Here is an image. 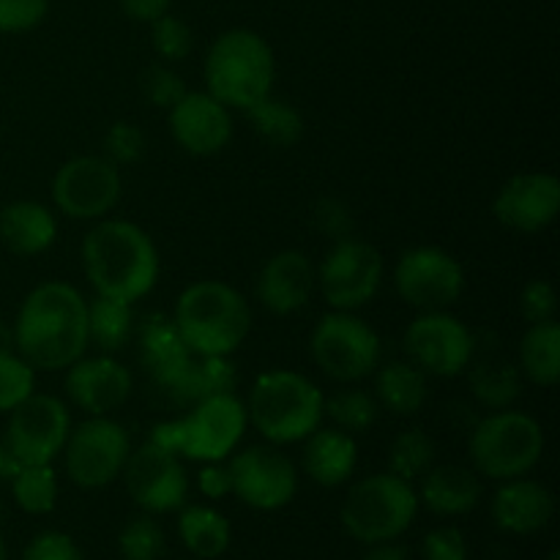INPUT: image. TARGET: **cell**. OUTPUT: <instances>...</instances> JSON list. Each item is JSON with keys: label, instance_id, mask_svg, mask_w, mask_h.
Listing matches in <instances>:
<instances>
[{"label": "cell", "instance_id": "15", "mask_svg": "<svg viewBox=\"0 0 560 560\" xmlns=\"http://www.w3.org/2000/svg\"><path fill=\"white\" fill-rule=\"evenodd\" d=\"M246 427V405L235 394L200 399L180 419V459L224 463L238 448Z\"/></svg>", "mask_w": 560, "mask_h": 560}, {"label": "cell", "instance_id": "46", "mask_svg": "<svg viewBox=\"0 0 560 560\" xmlns=\"http://www.w3.org/2000/svg\"><path fill=\"white\" fill-rule=\"evenodd\" d=\"M424 560H468V541L457 528H435L421 541Z\"/></svg>", "mask_w": 560, "mask_h": 560}, {"label": "cell", "instance_id": "5", "mask_svg": "<svg viewBox=\"0 0 560 560\" xmlns=\"http://www.w3.org/2000/svg\"><path fill=\"white\" fill-rule=\"evenodd\" d=\"M206 88L228 109H246L271 96L277 58L266 38L249 27H230L213 38L202 66Z\"/></svg>", "mask_w": 560, "mask_h": 560}, {"label": "cell", "instance_id": "11", "mask_svg": "<svg viewBox=\"0 0 560 560\" xmlns=\"http://www.w3.org/2000/svg\"><path fill=\"white\" fill-rule=\"evenodd\" d=\"M317 284L331 310L355 312L370 304L383 284V255L361 238L334 241L317 268Z\"/></svg>", "mask_w": 560, "mask_h": 560}, {"label": "cell", "instance_id": "34", "mask_svg": "<svg viewBox=\"0 0 560 560\" xmlns=\"http://www.w3.org/2000/svg\"><path fill=\"white\" fill-rule=\"evenodd\" d=\"M14 503L25 514H49L58 503V476L52 465H25L11 481Z\"/></svg>", "mask_w": 560, "mask_h": 560}, {"label": "cell", "instance_id": "47", "mask_svg": "<svg viewBox=\"0 0 560 560\" xmlns=\"http://www.w3.org/2000/svg\"><path fill=\"white\" fill-rule=\"evenodd\" d=\"M197 485H200V492L211 501H222L233 492V481H230L228 465L222 463H206V468L197 474Z\"/></svg>", "mask_w": 560, "mask_h": 560}, {"label": "cell", "instance_id": "8", "mask_svg": "<svg viewBox=\"0 0 560 560\" xmlns=\"http://www.w3.org/2000/svg\"><path fill=\"white\" fill-rule=\"evenodd\" d=\"M310 353L326 377L359 383L381 366L383 345L375 328L355 312L331 310L312 328Z\"/></svg>", "mask_w": 560, "mask_h": 560}, {"label": "cell", "instance_id": "24", "mask_svg": "<svg viewBox=\"0 0 560 560\" xmlns=\"http://www.w3.org/2000/svg\"><path fill=\"white\" fill-rule=\"evenodd\" d=\"M304 443V474L320 487H342L359 465V446L353 435L339 427H317Z\"/></svg>", "mask_w": 560, "mask_h": 560}, {"label": "cell", "instance_id": "27", "mask_svg": "<svg viewBox=\"0 0 560 560\" xmlns=\"http://www.w3.org/2000/svg\"><path fill=\"white\" fill-rule=\"evenodd\" d=\"M375 399L381 408L394 416H416L430 399L427 375L410 361H392L377 366L375 372Z\"/></svg>", "mask_w": 560, "mask_h": 560}, {"label": "cell", "instance_id": "9", "mask_svg": "<svg viewBox=\"0 0 560 560\" xmlns=\"http://www.w3.org/2000/svg\"><path fill=\"white\" fill-rule=\"evenodd\" d=\"M71 430L69 408L52 394L33 392L9 413L3 435L5 474L25 465H52Z\"/></svg>", "mask_w": 560, "mask_h": 560}, {"label": "cell", "instance_id": "38", "mask_svg": "<svg viewBox=\"0 0 560 560\" xmlns=\"http://www.w3.org/2000/svg\"><path fill=\"white\" fill-rule=\"evenodd\" d=\"M36 392V370L16 350L0 355V413H11Z\"/></svg>", "mask_w": 560, "mask_h": 560}, {"label": "cell", "instance_id": "50", "mask_svg": "<svg viewBox=\"0 0 560 560\" xmlns=\"http://www.w3.org/2000/svg\"><path fill=\"white\" fill-rule=\"evenodd\" d=\"M11 350H14V331H11V326H5L0 320V355L11 353Z\"/></svg>", "mask_w": 560, "mask_h": 560}, {"label": "cell", "instance_id": "32", "mask_svg": "<svg viewBox=\"0 0 560 560\" xmlns=\"http://www.w3.org/2000/svg\"><path fill=\"white\" fill-rule=\"evenodd\" d=\"M246 118L252 120V129L273 148H293L304 137V115L273 93L252 104Z\"/></svg>", "mask_w": 560, "mask_h": 560}, {"label": "cell", "instance_id": "51", "mask_svg": "<svg viewBox=\"0 0 560 560\" xmlns=\"http://www.w3.org/2000/svg\"><path fill=\"white\" fill-rule=\"evenodd\" d=\"M5 468H9V465H5V452H3V443H0V476L5 474Z\"/></svg>", "mask_w": 560, "mask_h": 560}, {"label": "cell", "instance_id": "7", "mask_svg": "<svg viewBox=\"0 0 560 560\" xmlns=\"http://www.w3.org/2000/svg\"><path fill=\"white\" fill-rule=\"evenodd\" d=\"M419 514L413 485L394 474H372L355 481L342 501L345 530L361 545L399 539Z\"/></svg>", "mask_w": 560, "mask_h": 560}, {"label": "cell", "instance_id": "13", "mask_svg": "<svg viewBox=\"0 0 560 560\" xmlns=\"http://www.w3.org/2000/svg\"><path fill=\"white\" fill-rule=\"evenodd\" d=\"M124 197V175L107 156H74L52 178V202L63 217L104 219Z\"/></svg>", "mask_w": 560, "mask_h": 560}, {"label": "cell", "instance_id": "16", "mask_svg": "<svg viewBox=\"0 0 560 560\" xmlns=\"http://www.w3.org/2000/svg\"><path fill=\"white\" fill-rule=\"evenodd\" d=\"M233 492L241 503L257 512H277L299 492V468L279 446H249L228 465Z\"/></svg>", "mask_w": 560, "mask_h": 560}, {"label": "cell", "instance_id": "53", "mask_svg": "<svg viewBox=\"0 0 560 560\" xmlns=\"http://www.w3.org/2000/svg\"><path fill=\"white\" fill-rule=\"evenodd\" d=\"M547 560H560V552H550V558Z\"/></svg>", "mask_w": 560, "mask_h": 560}, {"label": "cell", "instance_id": "17", "mask_svg": "<svg viewBox=\"0 0 560 560\" xmlns=\"http://www.w3.org/2000/svg\"><path fill=\"white\" fill-rule=\"evenodd\" d=\"M120 476H124L131 501L145 514L175 512L184 506L189 495V476L178 454L151 441L142 443L140 448H131Z\"/></svg>", "mask_w": 560, "mask_h": 560}, {"label": "cell", "instance_id": "4", "mask_svg": "<svg viewBox=\"0 0 560 560\" xmlns=\"http://www.w3.org/2000/svg\"><path fill=\"white\" fill-rule=\"evenodd\" d=\"M246 419L271 446H290L323 427L326 397L317 383L301 372L268 370L252 383Z\"/></svg>", "mask_w": 560, "mask_h": 560}, {"label": "cell", "instance_id": "25", "mask_svg": "<svg viewBox=\"0 0 560 560\" xmlns=\"http://www.w3.org/2000/svg\"><path fill=\"white\" fill-rule=\"evenodd\" d=\"M58 238V219L36 200H16L0 208V244L16 257H36Z\"/></svg>", "mask_w": 560, "mask_h": 560}, {"label": "cell", "instance_id": "30", "mask_svg": "<svg viewBox=\"0 0 560 560\" xmlns=\"http://www.w3.org/2000/svg\"><path fill=\"white\" fill-rule=\"evenodd\" d=\"M238 386V370L230 355H195L180 386L173 392V402L197 405L217 394H233Z\"/></svg>", "mask_w": 560, "mask_h": 560}, {"label": "cell", "instance_id": "21", "mask_svg": "<svg viewBox=\"0 0 560 560\" xmlns=\"http://www.w3.org/2000/svg\"><path fill=\"white\" fill-rule=\"evenodd\" d=\"M137 355H140L142 370L148 372L153 386L167 397H173L186 370L195 361V353L175 328L173 317L162 315V312H153L142 320L140 331H137Z\"/></svg>", "mask_w": 560, "mask_h": 560}, {"label": "cell", "instance_id": "43", "mask_svg": "<svg viewBox=\"0 0 560 560\" xmlns=\"http://www.w3.org/2000/svg\"><path fill=\"white\" fill-rule=\"evenodd\" d=\"M520 312L523 317L530 323H545V320H556L558 312V295L556 288H552L547 279H530L528 284L520 293Z\"/></svg>", "mask_w": 560, "mask_h": 560}, {"label": "cell", "instance_id": "22", "mask_svg": "<svg viewBox=\"0 0 560 560\" xmlns=\"http://www.w3.org/2000/svg\"><path fill=\"white\" fill-rule=\"evenodd\" d=\"M317 288V268L299 249L277 252L257 273L255 293L262 310L271 315H293L310 304Z\"/></svg>", "mask_w": 560, "mask_h": 560}, {"label": "cell", "instance_id": "49", "mask_svg": "<svg viewBox=\"0 0 560 560\" xmlns=\"http://www.w3.org/2000/svg\"><path fill=\"white\" fill-rule=\"evenodd\" d=\"M364 560H408V547L397 545V539L375 541V545H366Z\"/></svg>", "mask_w": 560, "mask_h": 560}, {"label": "cell", "instance_id": "44", "mask_svg": "<svg viewBox=\"0 0 560 560\" xmlns=\"http://www.w3.org/2000/svg\"><path fill=\"white\" fill-rule=\"evenodd\" d=\"M22 560H82V552L69 534L44 530L27 541Z\"/></svg>", "mask_w": 560, "mask_h": 560}, {"label": "cell", "instance_id": "48", "mask_svg": "<svg viewBox=\"0 0 560 560\" xmlns=\"http://www.w3.org/2000/svg\"><path fill=\"white\" fill-rule=\"evenodd\" d=\"M118 3L126 16H131L135 22H148V25H151L153 20L167 14L173 0H118Z\"/></svg>", "mask_w": 560, "mask_h": 560}, {"label": "cell", "instance_id": "45", "mask_svg": "<svg viewBox=\"0 0 560 560\" xmlns=\"http://www.w3.org/2000/svg\"><path fill=\"white\" fill-rule=\"evenodd\" d=\"M312 217H315V228L320 230L323 235H328L331 241H342L353 235V228H355L353 211H350L342 200L326 197V200L317 202Z\"/></svg>", "mask_w": 560, "mask_h": 560}, {"label": "cell", "instance_id": "29", "mask_svg": "<svg viewBox=\"0 0 560 560\" xmlns=\"http://www.w3.org/2000/svg\"><path fill=\"white\" fill-rule=\"evenodd\" d=\"M178 536L186 550L197 558H219L233 541V528L222 512L211 506H180Z\"/></svg>", "mask_w": 560, "mask_h": 560}, {"label": "cell", "instance_id": "6", "mask_svg": "<svg viewBox=\"0 0 560 560\" xmlns=\"http://www.w3.org/2000/svg\"><path fill=\"white\" fill-rule=\"evenodd\" d=\"M474 470L492 481L528 476L545 454V427L523 410H492L470 432Z\"/></svg>", "mask_w": 560, "mask_h": 560}, {"label": "cell", "instance_id": "36", "mask_svg": "<svg viewBox=\"0 0 560 560\" xmlns=\"http://www.w3.org/2000/svg\"><path fill=\"white\" fill-rule=\"evenodd\" d=\"M377 413H381V405L375 394H366L361 388H342L326 399V416L350 435L370 430L377 421Z\"/></svg>", "mask_w": 560, "mask_h": 560}, {"label": "cell", "instance_id": "2", "mask_svg": "<svg viewBox=\"0 0 560 560\" xmlns=\"http://www.w3.org/2000/svg\"><path fill=\"white\" fill-rule=\"evenodd\" d=\"M82 268L96 295L135 306L159 282V249L151 235L126 219H98L82 238Z\"/></svg>", "mask_w": 560, "mask_h": 560}, {"label": "cell", "instance_id": "35", "mask_svg": "<svg viewBox=\"0 0 560 560\" xmlns=\"http://www.w3.org/2000/svg\"><path fill=\"white\" fill-rule=\"evenodd\" d=\"M435 441L424 430L399 432L388 448V474L413 485L435 465Z\"/></svg>", "mask_w": 560, "mask_h": 560}, {"label": "cell", "instance_id": "33", "mask_svg": "<svg viewBox=\"0 0 560 560\" xmlns=\"http://www.w3.org/2000/svg\"><path fill=\"white\" fill-rule=\"evenodd\" d=\"M470 392L485 408L506 410L523 394V375L509 361H485L470 372Z\"/></svg>", "mask_w": 560, "mask_h": 560}, {"label": "cell", "instance_id": "39", "mask_svg": "<svg viewBox=\"0 0 560 560\" xmlns=\"http://www.w3.org/2000/svg\"><path fill=\"white\" fill-rule=\"evenodd\" d=\"M151 44L159 58L167 60V63H178L191 52L195 36H191V27L180 16H173L167 11V14L151 22Z\"/></svg>", "mask_w": 560, "mask_h": 560}, {"label": "cell", "instance_id": "37", "mask_svg": "<svg viewBox=\"0 0 560 560\" xmlns=\"http://www.w3.org/2000/svg\"><path fill=\"white\" fill-rule=\"evenodd\" d=\"M124 560H159L164 552V530L148 514L131 517L118 536Z\"/></svg>", "mask_w": 560, "mask_h": 560}, {"label": "cell", "instance_id": "14", "mask_svg": "<svg viewBox=\"0 0 560 560\" xmlns=\"http://www.w3.org/2000/svg\"><path fill=\"white\" fill-rule=\"evenodd\" d=\"M405 353L427 377H457L474 361L476 339L459 317L443 312H421L405 331Z\"/></svg>", "mask_w": 560, "mask_h": 560}, {"label": "cell", "instance_id": "3", "mask_svg": "<svg viewBox=\"0 0 560 560\" xmlns=\"http://www.w3.org/2000/svg\"><path fill=\"white\" fill-rule=\"evenodd\" d=\"M173 323L195 355H233L252 334V306L222 279H200L175 301Z\"/></svg>", "mask_w": 560, "mask_h": 560}, {"label": "cell", "instance_id": "1", "mask_svg": "<svg viewBox=\"0 0 560 560\" xmlns=\"http://www.w3.org/2000/svg\"><path fill=\"white\" fill-rule=\"evenodd\" d=\"M11 331L14 350L36 372L69 370L91 348L88 299L60 279L36 284L22 301Z\"/></svg>", "mask_w": 560, "mask_h": 560}, {"label": "cell", "instance_id": "42", "mask_svg": "<svg viewBox=\"0 0 560 560\" xmlns=\"http://www.w3.org/2000/svg\"><path fill=\"white\" fill-rule=\"evenodd\" d=\"M49 0H0V33H27L44 22Z\"/></svg>", "mask_w": 560, "mask_h": 560}, {"label": "cell", "instance_id": "40", "mask_svg": "<svg viewBox=\"0 0 560 560\" xmlns=\"http://www.w3.org/2000/svg\"><path fill=\"white\" fill-rule=\"evenodd\" d=\"M148 140L135 124L129 120H118L107 129L104 135V156L109 159L113 164H135L145 156Z\"/></svg>", "mask_w": 560, "mask_h": 560}, {"label": "cell", "instance_id": "23", "mask_svg": "<svg viewBox=\"0 0 560 560\" xmlns=\"http://www.w3.org/2000/svg\"><path fill=\"white\" fill-rule=\"evenodd\" d=\"M556 514V498L545 485L534 479L501 481L492 498V520L501 530L517 536L539 534Z\"/></svg>", "mask_w": 560, "mask_h": 560}, {"label": "cell", "instance_id": "19", "mask_svg": "<svg viewBox=\"0 0 560 560\" xmlns=\"http://www.w3.org/2000/svg\"><path fill=\"white\" fill-rule=\"evenodd\" d=\"M170 131L191 156H217L233 140V115L208 91H186L170 107Z\"/></svg>", "mask_w": 560, "mask_h": 560}, {"label": "cell", "instance_id": "20", "mask_svg": "<svg viewBox=\"0 0 560 560\" xmlns=\"http://www.w3.org/2000/svg\"><path fill=\"white\" fill-rule=\"evenodd\" d=\"M63 386L71 402L88 416H109L124 408L126 399L131 397L135 377L115 355L102 353L93 359L82 355L66 370Z\"/></svg>", "mask_w": 560, "mask_h": 560}, {"label": "cell", "instance_id": "26", "mask_svg": "<svg viewBox=\"0 0 560 560\" xmlns=\"http://www.w3.org/2000/svg\"><path fill=\"white\" fill-rule=\"evenodd\" d=\"M419 503H424L432 514L441 517H459L479 506L481 481L476 470L459 465H432L421 476V490L416 492Z\"/></svg>", "mask_w": 560, "mask_h": 560}, {"label": "cell", "instance_id": "18", "mask_svg": "<svg viewBox=\"0 0 560 560\" xmlns=\"http://www.w3.org/2000/svg\"><path fill=\"white\" fill-rule=\"evenodd\" d=\"M560 211V180L550 173L512 175L498 189L492 213L514 233H539L556 222Z\"/></svg>", "mask_w": 560, "mask_h": 560}, {"label": "cell", "instance_id": "28", "mask_svg": "<svg viewBox=\"0 0 560 560\" xmlns=\"http://www.w3.org/2000/svg\"><path fill=\"white\" fill-rule=\"evenodd\" d=\"M520 375L541 388H552L560 381V326L556 320L530 323L523 334Z\"/></svg>", "mask_w": 560, "mask_h": 560}, {"label": "cell", "instance_id": "10", "mask_svg": "<svg viewBox=\"0 0 560 560\" xmlns=\"http://www.w3.org/2000/svg\"><path fill=\"white\" fill-rule=\"evenodd\" d=\"M66 476L82 490H102L120 479L131 454L129 432L109 416H88L71 427L63 446Z\"/></svg>", "mask_w": 560, "mask_h": 560}, {"label": "cell", "instance_id": "52", "mask_svg": "<svg viewBox=\"0 0 560 560\" xmlns=\"http://www.w3.org/2000/svg\"><path fill=\"white\" fill-rule=\"evenodd\" d=\"M9 558V550H5V539H3V534H0V560H5Z\"/></svg>", "mask_w": 560, "mask_h": 560}, {"label": "cell", "instance_id": "31", "mask_svg": "<svg viewBox=\"0 0 560 560\" xmlns=\"http://www.w3.org/2000/svg\"><path fill=\"white\" fill-rule=\"evenodd\" d=\"M135 334V312L124 301L96 295L88 301V345H96L102 353L113 355L129 345Z\"/></svg>", "mask_w": 560, "mask_h": 560}, {"label": "cell", "instance_id": "12", "mask_svg": "<svg viewBox=\"0 0 560 560\" xmlns=\"http://www.w3.org/2000/svg\"><path fill=\"white\" fill-rule=\"evenodd\" d=\"M399 299L419 312H443L465 293V271L452 252L441 246H413L394 266Z\"/></svg>", "mask_w": 560, "mask_h": 560}, {"label": "cell", "instance_id": "41", "mask_svg": "<svg viewBox=\"0 0 560 560\" xmlns=\"http://www.w3.org/2000/svg\"><path fill=\"white\" fill-rule=\"evenodd\" d=\"M142 93H145V98L153 107L170 109L184 98L186 85L178 71H173L164 63H156L142 74Z\"/></svg>", "mask_w": 560, "mask_h": 560}]
</instances>
